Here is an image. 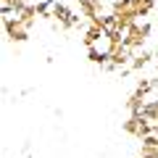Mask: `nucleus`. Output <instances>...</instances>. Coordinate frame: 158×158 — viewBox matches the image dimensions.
<instances>
[]
</instances>
